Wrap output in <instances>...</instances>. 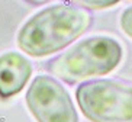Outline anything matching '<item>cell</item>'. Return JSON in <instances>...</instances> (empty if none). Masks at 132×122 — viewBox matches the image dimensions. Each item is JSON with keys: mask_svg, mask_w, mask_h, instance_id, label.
Returning <instances> with one entry per match:
<instances>
[{"mask_svg": "<svg viewBox=\"0 0 132 122\" xmlns=\"http://www.w3.org/2000/svg\"><path fill=\"white\" fill-rule=\"evenodd\" d=\"M92 20V15L84 7L54 4L25 22L18 35V45L32 57L55 54L86 34Z\"/></svg>", "mask_w": 132, "mask_h": 122, "instance_id": "6da1fadb", "label": "cell"}, {"mask_svg": "<svg viewBox=\"0 0 132 122\" xmlns=\"http://www.w3.org/2000/svg\"><path fill=\"white\" fill-rule=\"evenodd\" d=\"M122 57V45L115 38L92 36L51 60L47 68L54 77L68 84H76L92 77L109 74L120 64Z\"/></svg>", "mask_w": 132, "mask_h": 122, "instance_id": "7a4b0ae2", "label": "cell"}, {"mask_svg": "<svg viewBox=\"0 0 132 122\" xmlns=\"http://www.w3.org/2000/svg\"><path fill=\"white\" fill-rule=\"evenodd\" d=\"M76 99L92 122H132V86L118 80L97 79L80 84Z\"/></svg>", "mask_w": 132, "mask_h": 122, "instance_id": "3957f363", "label": "cell"}, {"mask_svg": "<svg viewBox=\"0 0 132 122\" xmlns=\"http://www.w3.org/2000/svg\"><path fill=\"white\" fill-rule=\"evenodd\" d=\"M26 105L38 122H78L68 92L50 76H38L26 93Z\"/></svg>", "mask_w": 132, "mask_h": 122, "instance_id": "277c9868", "label": "cell"}, {"mask_svg": "<svg viewBox=\"0 0 132 122\" xmlns=\"http://www.w3.org/2000/svg\"><path fill=\"white\" fill-rule=\"evenodd\" d=\"M32 74V64L19 52L0 55V97L9 99L26 86Z\"/></svg>", "mask_w": 132, "mask_h": 122, "instance_id": "5b68a950", "label": "cell"}, {"mask_svg": "<svg viewBox=\"0 0 132 122\" xmlns=\"http://www.w3.org/2000/svg\"><path fill=\"white\" fill-rule=\"evenodd\" d=\"M65 2L86 9H106L118 4L120 0H65Z\"/></svg>", "mask_w": 132, "mask_h": 122, "instance_id": "8992f818", "label": "cell"}, {"mask_svg": "<svg viewBox=\"0 0 132 122\" xmlns=\"http://www.w3.org/2000/svg\"><path fill=\"white\" fill-rule=\"evenodd\" d=\"M119 25L122 28V31L125 32V35H128L129 38H132V6L126 7L120 15Z\"/></svg>", "mask_w": 132, "mask_h": 122, "instance_id": "52a82bcc", "label": "cell"}, {"mask_svg": "<svg viewBox=\"0 0 132 122\" xmlns=\"http://www.w3.org/2000/svg\"><path fill=\"white\" fill-rule=\"evenodd\" d=\"M25 2L32 3V4H44V3H47L48 0H25Z\"/></svg>", "mask_w": 132, "mask_h": 122, "instance_id": "ba28073f", "label": "cell"}]
</instances>
